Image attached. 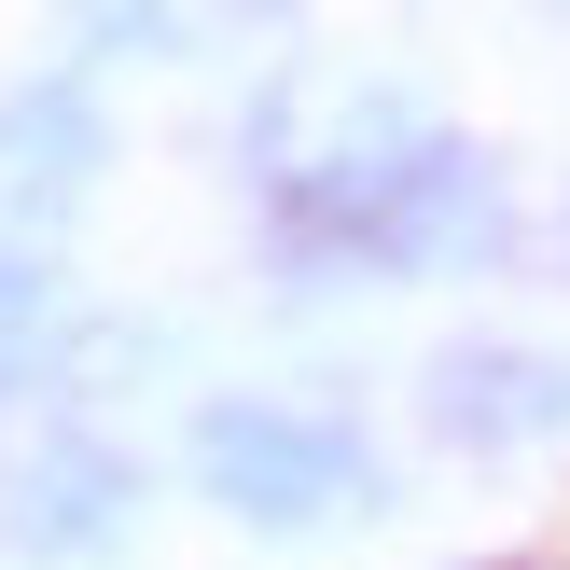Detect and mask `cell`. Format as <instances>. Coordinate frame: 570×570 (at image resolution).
Here are the masks:
<instances>
[{
    "mask_svg": "<svg viewBox=\"0 0 570 570\" xmlns=\"http://www.w3.org/2000/svg\"><path fill=\"white\" fill-rule=\"evenodd\" d=\"M181 473L237 529H348L390 501L376 432L348 404H321V390H209L195 432H181Z\"/></svg>",
    "mask_w": 570,
    "mask_h": 570,
    "instance_id": "6da1fadb",
    "label": "cell"
},
{
    "mask_svg": "<svg viewBox=\"0 0 570 570\" xmlns=\"http://www.w3.org/2000/svg\"><path fill=\"white\" fill-rule=\"evenodd\" d=\"M0 543L28 570H98L139 543V460L111 432H42L14 460V488H0Z\"/></svg>",
    "mask_w": 570,
    "mask_h": 570,
    "instance_id": "7a4b0ae2",
    "label": "cell"
},
{
    "mask_svg": "<svg viewBox=\"0 0 570 570\" xmlns=\"http://www.w3.org/2000/svg\"><path fill=\"white\" fill-rule=\"evenodd\" d=\"M417 417H432V445H460V460L557 445L570 432V362L529 348V334H445V348L417 362Z\"/></svg>",
    "mask_w": 570,
    "mask_h": 570,
    "instance_id": "3957f363",
    "label": "cell"
},
{
    "mask_svg": "<svg viewBox=\"0 0 570 570\" xmlns=\"http://www.w3.org/2000/svg\"><path fill=\"white\" fill-rule=\"evenodd\" d=\"M98 167H111V111H98V83H83V70L14 83V98H0V237L42 250L56 223L98 195Z\"/></svg>",
    "mask_w": 570,
    "mask_h": 570,
    "instance_id": "277c9868",
    "label": "cell"
},
{
    "mask_svg": "<svg viewBox=\"0 0 570 570\" xmlns=\"http://www.w3.org/2000/svg\"><path fill=\"white\" fill-rule=\"evenodd\" d=\"M83 42H111V56H154V42H181V14H83Z\"/></svg>",
    "mask_w": 570,
    "mask_h": 570,
    "instance_id": "5b68a950",
    "label": "cell"
},
{
    "mask_svg": "<svg viewBox=\"0 0 570 570\" xmlns=\"http://www.w3.org/2000/svg\"><path fill=\"white\" fill-rule=\"evenodd\" d=\"M473 570H529V557H473Z\"/></svg>",
    "mask_w": 570,
    "mask_h": 570,
    "instance_id": "8992f818",
    "label": "cell"
}]
</instances>
